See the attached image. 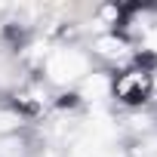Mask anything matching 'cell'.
<instances>
[{
    "mask_svg": "<svg viewBox=\"0 0 157 157\" xmlns=\"http://www.w3.org/2000/svg\"><path fill=\"white\" fill-rule=\"evenodd\" d=\"M22 126V117L16 114V111H0V136L3 132H13V129H19Z\"/></svg>",
    "mask_w": 157,
    "mask_h": 157,
    "instance_id": "obj_5",
    "label": "cell"
},
{
    "mask_svg": "<svg viewBox=\"0 0 157 157\" xmlns=\"http://www.w3.org/2000/svg\"><path fill=\"white\" fill-rule=\"evenodd\" d=\"M111 90H114V83H111L108 74H90L83 80V86H80V96L83 99H105Z\"/></svg>",
    "mask_w": 157,
    "mask_h": 157,
    "instance_id": "obj_3",
    "label": "cell"
},
{
    "mask_svg": "<svg viewBox=\"0 0 157 157\" xmlns=\"http://www.w3.org/2000/svg\"><path fill=\"white\" fill-rule=\"evenodd\" d=\"M86 68H90L86 65V56L77 52V49H56L46 59V74H49V80H56V83L77 80V77L86 74Z\"/></svg>",
    "mask_w": 157,
    "mask_h": 157,
    "instance_id": "obj_1",
    "label": "cell"
},
{
    "mask_svg": "<svg viewBox=\"0 0 157 157\" xmlns=\"http://www.w3.org/2000/svg\"><path fill=\"white\" fill-rule=\"evenodd\" d=\"M145 90H148V74H142V71H129L114 83V93L123 102H139L145 96Z\"/></svg>",
    "mask_w": 157,
    "mask_h": 157,
    "instance_id": "obj_2",
    "label": "cell"
},
{
    "mask_svg": "<svg viewBox=\"0 0 157 157\" xmlns=\"http://www.w3.org/2000/svg\"><path fill=\"white\" fill-rule=\"evenodd\" d=\"M96 49H99L102 56H114V59H117V56L126 52V43H123L120 37H114V34H105V37L96 40Z\"/></svg>",
    "mask_w": 157,
    "mask_h": 157,
    "instance_id": "obj_4",
    "label": "cell"
},
{
    "mask_svg": "<svg viewBox=\"0 0 157 157\" xmlns=\"http://www.w3.org/2000/svg\"><path fill=\"white\" fill-rule=\"evenodd\" d=\"M145 49H148V52H157V28H151V31L145 34Z\"/></svg>",
    "mask_w": 157,
    "mask_h": 157,
    "instance_id": "obj_6",
    "label": "cell"
}]
</instances>
